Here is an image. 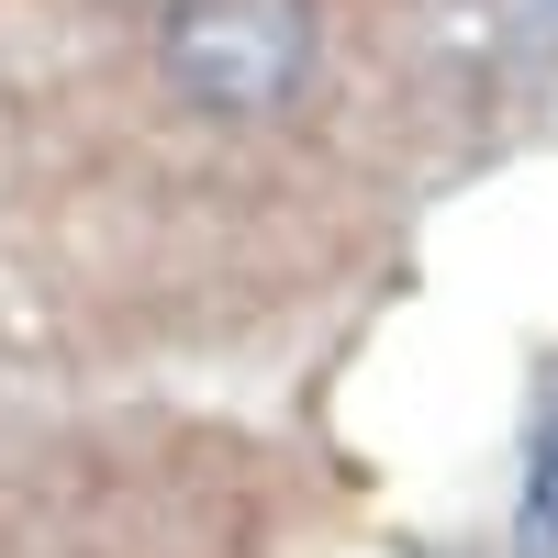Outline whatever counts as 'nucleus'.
I'll return each instance as SVG.
<instances>
[{"mask_svg":"<svg viewBox=\"0 0 558 558\" xmlns=\"http://www.w3.org/2000/svg\"><path fill=\"white\" fill-rule=\"evenodd\" d=\"M514 558H558V391L536 402V436H525V502H514Z\"/></svg>","mask_w":558,"mask_h":558,"instance_id":"obj_2","label":"nucleus"},{"mask_svg":"<svg viewBox=\"0 0 558 558\" xmlns=\"http://www.w3.org/2000/svg\"><path fill=\"white\" fill-rule=\"evenodd\" d=\"M313 57H324V12L313 0H168L157 12V78L202 123L291 112Z\"/></svg>","mask_w":558,"mask_h":558,"instance_id":"obj_1","label":"nucleus"}]
</instances>
